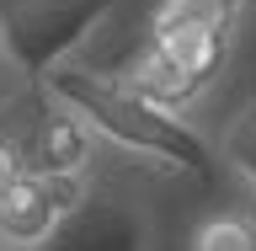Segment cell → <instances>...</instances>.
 Instances as JSON below:
<instances>
[{"label": "cell", "mask_w": 256, "mask_h": 251, "mask_svg": "<svg viewBox=\"0 0 256 251\" xmlns=\"http://www.w3.org/2000/svg\"><path fill=\"white\" fill-rule=\"evenodd\" d=\"M192 251H256V219L246 214H219L192 240Z\"/></svg>", "instance_id": "9"}, {"label": "cell", "mask_w": 256, "mask_h": 251, "mask_svg": "<svg viewBox=\"0 0 256 251\" xmlns=\"http://www.w3.org/2000/svg\"><path fill=\"white\" fill-rule=\"evenodd\" d=\"M0 251H6V246H0Z\"/></svg>", "instance_id": "11"}, {"label": "cell", "mask_w": 256, "mask_h": 251, "mask_svg": "<svg viewBox=\"0 0 256 251\" xmlns=\"http://www.w3.org/2000/svg\"><path fill=\"white\" fill-rule=\"evenodd\" d=\"M139 208L112 192H80V203L64 214L32 251H144Z\"/></svg>", "instance_id": "5"}, {"label": "cell", "mask_w": 256, "mask_h": 251, "mask_svg": "<svg viewBox=\"0 0 256 251\" xmlns=\"http://www.w3.org/2000/svg\"><path fill=\"white\" fill-rule=\"evenodd\" d=\"M224 160L240 171V182H246L251 198H256V96L235 112V123L224 128Z\"/></svg>", "instance_id": "8"}, {"label": "cell", "mask_w": 256, "mask_h": 251, "mask_svg": "<svg viewBox=\"0 0 256 251\" xmlns=\"http://www.w3.org/2000/svg\"><path fill=\"white\" fill-rule=\"evenodd\" d=\"M246 0H160L155 16H150V38H166V32H198V27H235V16Z\"/></svg>", "instance_id": "7"}, {"label": "cell", "mask_w": 256, "mask_h": 251, "mask_svg": "<svg viewBox=\"0 0 256 251\" xmlns=\"http://www.w3.org/2000/svg\"><path fill=\"white\" fill-rule=\"evenodd\" d=\"M118 0H0V48L16 70L43 75L64 64L70 48L86 43V32L112 11Z\"/></svg>", "instance_id": "3"}, {"label": "cell", "mask_w": 256, "mask_h": 251, "mask_svg": "<svg viewBox=\"0 0 256 251\" xmlns=\"http://www.w3.org/2000/svg\"><path fill=\"white\" fill-rule=\"evenodd\" d=\"M48 96L59 102L70 118H75L86 134H102L118 150H134L144 160H160V166H176V171L208 176V144L192 134L176 112L144 102L112 75H96V70H75V64H54L43 70Z\"/></svg>", "instance_id": "1"}, {"label": "cell", "mask_w": 256, "mask_h": 251, "mask_svg": "<svg viewBox=\"0 0 256 251\" xmlns=\"http://www.w3.org/2000/svg\"><path fill=\"white\" fill-rule=\"evenodd\" d=\"M80 171H22L0 192V246L6 251H32L54 224L80 203Z\"/></svg>", "instance_id": "4"}, {"label": "cell", "mask_w": 256, "mask_h": 251, "mask_svg": "<svg viewBox=\"0 0 256 251\" xmlns=\"http://www.w3.org/2000/svg\"><path fill=\"white\" fill-rule=\"evenodd\" d=\"M22 171H27V160H22V150H16V144H6V139H0V192L11 187V182H16V176H22Z\"/></svg>", "instance_id": "10"}, {"label": "cell", "mask_w": 256, "mask_h": 251, "mask_svg": "<svg viewBox=\"0 0 256 251\" xmlns=\"http://www.w3.org/2000/svg\"><path fill=\"white\" fill-rule=\"evenodd\" d=\"M80 150H86V128L59 107V112H48L38 123V139H32V150H22V160H27V171H75Z\"/></svg>", "instance_id": "6"}, {"label": "cell", "mask_w": 256, "mask_h": 251, "mask_svg": "<svg viewBox=\"0 0 256 251\" xmlns=\"http://www.w3.org/2000/svg\"><path fill=\"white\" fill-rule=\"evenodd\" d=\"M224 48H230V32L224 27H198V32H166V38H150L144 54L134 59V70L123 75V86L144 102H155L166 112H182L187 102L208 91V80L219 75Z\"/></svg>", "instance_id": "2"}]
</instances>
